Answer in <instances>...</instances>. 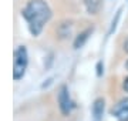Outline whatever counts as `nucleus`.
I'll list each match as a JSON object with an SVG mask.
<instances>
[{
	"label": "nucleus",
	"instance_id": "obj_1",
	"mask_svg": "<svg viewBox=\"0 0 128 121\" xmlns=\"http://www.w3.org/2000/svg\"><path fill=\"white\" fill-rule=\"evenodd\" d=\"M22 16L27 22L30 33L36 37L51 19V9L44 0H30L22 10Z\"/></svg>",
	"mask_w": 128,
	"mask_h": 121
},
{
	"label": "nucleus",
	"instance_id": "obj_2",
	"mask_svg": "<svg viewBox=\"0 0 128 121\" xmlns=\"http://www.w3.org/2000/svg\"><path fill=\"white\" fill-rule=\"evenodd\" d=\"M28 64V56L27 50L24 46H18L13 53V78L20 80L23 78L26 68Z\"/></svg>",
	"mask_w": 128,
	"mask_h": 121
},
{
	"label": "nucleus",
	"instance_id": "obj_3",
	"mask_svg": "<svg viewBox=\"0 0 128 121\" xmlns=\"http://www.w3.org/2000/svg\"><path fill=\"white\" fill-rule=\"evenodd\" d=\"M57 101H58V107L60 111L63 116H70L71 111L74 110V101L70 97L68 93V87L67 86H61L58 88V93H57Z\"/></svg>",
	"mask_w": 128,
	"mask_h": 121
},
{
	"label": "nucleus",
	"instance_id": "obj_4",
	"mask_svg": "<svg viewBox=\"0 0 128 121\" xmlns=\"http://www.w3.org/2000/svg\"><path fill=\"white\" fill-rule=\"evenodd\" d=\"M111 114L115 117L117 121H128V98H122L115 104Z\"/></svg>",
	"mask_w": 128,
	"mask_h": 121
},
{
	"label": "nucleus",
	"instance_id": "obj_5",
	"mask_svg": "<svg viewBox=\"0 0 128 121\" xmlns=\"http://www.w3.org/2000/svg\"><path fill=\"white\" fill-rule=\"evenodd\" d=\"M102 112H104V100L102 98H97L94 104H92V116H94V120L100 121L101 117H102Z\"/></svg>",
	"mask_w": 128,
	"mask_h": 121
},
{
	"label": "nucleus",
	"instance_id": "obj_6",
	"mask_svg": "<svg viewBox=\"0 0 128 121\" xmlns=\"http://www.w3.org/2000/svg\"><path fill=\"white\" fill-rule=\"evenodd\" d=\"M84 6L90 14H97L101 9V0H84Z\"/></svg>",
	"mask_w": 128,
	"mask_h": 121
},
{
	"label": "nucleus",
	"instance_id": "obj_7",
	"mask_svg": "<svg viewBox=\"0 0 128 121\" xmlns=\"http://www.w3.org/2000/svg\"><path fill=\"white\" fill-rule=\"evenodd\" d=\"M92 33V28H88V30H86V32H82L81 34H78V37L76 38V42H74V47L76 48H80V47L86 43V40L88 38V36Z\"/></svg>",
	"mask_w": 128,
	"mask_h": 121
},
{
	"label": "nucleus",
	"instance_id": "obj_8",
	"mask_svg": "<svg viewBox=\"0 0 128 121\" xmlns=\"http://www.w3.org/2000/svg\"><path fill=\"white\" fill-rule=\"evenodd\" d=\"M120 16H121V9L117 12V14H115V20H112V23H111V28H110V33H112L115 30V27H117V22H118Z\"/></svg>",
	"mask_w": 128,
	"mask_h": 121
},
{
	"label": "nucleus",
	"instance_id": "obj_9",
	"mask_svg": "<svg viewBox=\"0 0 128 121\" xmlns=\"http://www.w3.org/2000/svg\"><path fill=\"white\" fill-rule=\"evenodd\" d=\"M124 90L128 93V78H125V81H124Z\"/></svg>",
	"mask_w": 128,
	"mask_h": 121
},
{
	"label": "nucleus",
	"instance_id": "obj_10",
	"mask_svg": "<svg viewBox=\"0 0 128 121\" xmlns=\"http://www.w3.org/2000/svg\"><path fill=\"white\" fill-rule=\"evenodd\" d=\"M124 50H125V51L128 53V38L125 40V43H124Z\"/></svg>",
	"mask_w": 128,
	"mask_h": 121
},
{
	"label": "nucleus",
	"instance_id": "obj_11",
	"mask_svg": "<svg viewBox=\"0 0 128 121\" xmlns=\"http://www.w3.org/2000/svg\"><path fill=\"white\" fill-rule=\"evenodd\" d=\"M125 68L128 70V60H127V63H125Z\"/></svg>",
	"mask_w": 128,
	"mask_h": 121
}]
</instances>
